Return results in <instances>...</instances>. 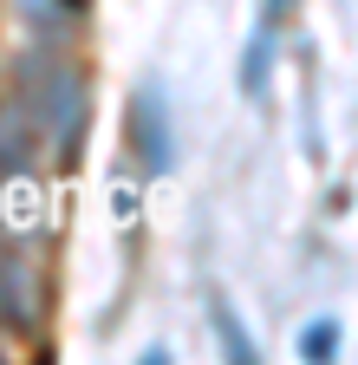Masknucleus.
<instances>
[{"mask_svg":"<svg viewBox=\"0 0 358 365\" xmlns=\"http://www.w3.org/2000/svg\"><path fill=\"white\" fill-rule=\"evenodd\" d=\"M26 105L46 118V137H53L59 150L78 144V124H85V78H78L72 66H46V78L26 91Z\"/></svg>","mask_w":358,"mask_h":365,"instance_id":"f257e3e1","label":"nucleus"},{"mask_svg":"<svg viewBox=\"0 0 358 365\" xmlns=\"http://www.w3.org/2000/svg\"><path fill=\"white\" fill-rule=\"evenodd\" d=\"M130 150H137L144 176H163L176 163V130H169V111H163L157 85H137V98H130Z\"/></svg>","mask_w":358,"mask_h":365,"instance_id":"f03ea898","label":"nucleus"},{"mask_svg":"<svg viewBox=\"0 0 358 365\" xmlns=\"http://www.w3.org/2000/svg\"><path fill=\"white\" fill-rule=\"evenodd\" d=\"M209 327H215V339H221V346H228V359H241V365L254 359V339H248L241 313H235L228 300H215V307H209Z\"/></svg>","mask_w":358,"mask_h":365,"instance_id":"20e7f679","label":"nucleus"},{"mask_svg":"<svg viewBox=\"0 0 358 365\" xmlns=\"http://www.w3.org/2000/svg\"><path fill=\"white\" fill-rule=\"evenodd\" d=\"M267 66H274V33H254L248 39V53H241V91H248V98H260V91H267Z\"/></svg>","mask_w":358,"mask_h":365,"instance_id":"39448f33","label":"nucleus"},{"mask_svg":"<svg viewBox=\"0 0 358 365\" xmlns=\"http://www.w3.org/2000/svg\"><path fill=\"white\" fill-rule=\"evenodd\" d=\"M332 352H339V327L332 319H312L300 333V359H332Z\"/></svg>","mask_w":358,"mask_h":365,"instance_id":"423d86ee","label":"nucleus"},{"mask_svg":"<svg viewBox=\"0 0 358 365\" xmlns=\"http://www.w3.org/2000/svg\"><path fill=\"white\" fill-rule=\"evenodd\" d=\"M293 7H300V0H267V20H287Z\"/></svg>","mask_w":358,"mask_h":365,"instance_id":"0eeeda50","label":"nucleus"},{"mask_svg":"<svg viewBox=\"0 0 358 365\" xmlns=\"http://www.w3.org/2000/svg\"><path fill=\"white\" fill-rule=\"evenodd\" d=\"M33 150H39L33 118H26L20 105H7V111H0V170H26V163H33Z\"/></svg>","mask_w":358,"mask_h":365,"instance_id":"7ed1b4c3","label":"nucleus"}]
</instances>
